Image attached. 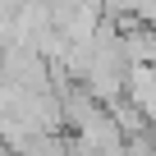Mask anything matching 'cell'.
I'll list each match as a JSON object with an SVG mask.
<instances>
[{
    "instance_id": "2",
    "label": "cell",
    "mask_w": 156,
    "mask_h": 156,
    "mask_svg": "<svg viewBox=\"0 0 156 156\" xmlns=\"http://www.w3.org/2000/svg\"><path fill=\"white\" fill-rule=\"evenodd\" d=\"M151 151H156V133H151Z\"/></svg>"
},
{
    "instance_id": "1",
    "label": "cell",
    "mask_w": 156,
    "mask_h": 156,
    "mask_svg": "<svg viewBox=\"0 0 156 156\" xmlns=\"http://www.w3.org/2000/svg\"><path fill=\"white\" fill-rule=\"evenodd\" d=\"M14 156H69V138H60V133H32Z\"/></svg>"
}]
</instances>
